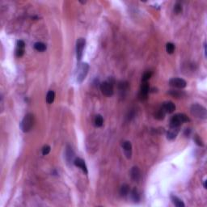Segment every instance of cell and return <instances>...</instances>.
Returning <instances> with one entry per match:
<instances>
[{
    "label": "cell",
    "instance_id": "obj_1",
    "mask_svg": "<svg viewBox=\"0 0 207 207\" xmlns=\"http://www.w3.org/2000/svg\"><path fill=\"white\" fill-rule=\"evenodd\" d=\"M89 70V65L87 63H81L77 68L76 70V74H75V78H76V81L78 83H81L85 79V78L87 75Z\"/></svg>",
    "mask_w": 207,
    "mask_h": 207
},
{
    "label": "cell",
    "instance_id": "obj_2",
    "mask_svg": "<svg viewBox=\"0 0 207 207\" xmlns=\"http://www.w3.org/2000/svg\"><path fill=\"white\" fill-rule=\"evenodd\" d=\"M114 79L113 78H109V80L103 82L100 84V90L103 95H105V96H112L113 95V84Z\"/></svg>",
    "mask_w": 207,
    "mask_h": 207
},
{
    "label": "cell",
    "instance_id": "obj_3",
    "mask_svg": "<svg viewBox=\"0 0 207 207\" xmlns=\"http://www.w3.org/2000/svg\"><path fill=\"white\" fill-rule=\"evenodd\" d=\"M189 121V118L184 113H177L174 115L170 120V127L171 128H178L181 124Z\"/></svg>",
    "mask_w": 207,
    "mask_h": 207
},
{
    "label": "cell",
    "instance_id": "obj_4",
    "mask_svg": "<svg viewBox=\"0 0 207 207\" xmlns=\"http://www.w3.org/2000/svg\"><path fill=\"white\" fill-rule=\"evenodd\" d=\"M190 112L193 116L200 119H206L207 117L206 109L198 104H194L191 106Z\"/></svg>",
    "mask_w": 207,
    "mask_h": 207
},
{
    "label": "cell",
    "instance_id": "obj_5",
    "mask_svg": "<svg viewBox=\"0 0 207 207\" xmlns=\"http://www.w3.org/2000/svg\"><path fill=\"white\" fill-rule=\"evenodd\" d=\"M33 124H34V116H33V114H26L23 117L22 122H21V129L23 130V132L27 133L28 131H30L32 128V126H33Z\"/></svg>",
    "mask_w": 207,
    "mask_h": 207
},
{
    "label": "cell",
    "instance_id": "obj_6",
    "mask_svg": "<svg viewBox=\"0 0 207 207\" xmlns=\"http://www.w3.org/2000/svg\"><path fill=\"white\" fill-rule=\"evenodd\" d=\"M86 45V41L84 38H78L76 41V57L78 61H80L83 56V51Z\"/></svg>",
    "mask_w": 207,
    "mask_h": 207
},
{
    "label": "cell",
    "instance_id": "obj_7",
    "mask_svg": "<svg viewBox=\"0 0 207 207\" xmlns=\"http://www.w3.org/2000/svg\"><path fill=\"white\" fill-rule=\"evenodd\" d=\"M169 85L171 87H173L175 88H179V89H182L184 88L186 85H187V83L186 81L183 79V78H171L169 80Z\"/></svg>",
    "mask_w": 207,
    "mask_h": 207
},
{
    "label": "cell",
    "instance_id": "obj_8",
    "mask_svg": "<svg viewBox=\"0 0 207 207\" xmlns=\"http://www.w3.org/2000/svg\"><path fill=\"white\" fill-rule=\"evenodd\" d=\"M149 91H150V87H149L148 82H142L141 86L140 92H139V97L141 100H144L147 98Z\"/></svg>",
    "mask_w": 207,
    "mask_h": 207
},
{
    "label": "cell",
    "instance_id": "obj_9",
    "mask_svg": "<svg viewBox=\"0 0 207 207\" xmlns=\"http://www.w3.org/2000/svg\"><path fill=\"white\" fill-rule=\"evenodd\" d=\"M162 109L166 113H172L176 110V105L172 101H166L162 104Z\"/></svg>",
    "mask_w": 207,
    "mask_h": 207
},
{
    "label": "cell",
    "instance_id": "obj_10",
    "mask_svg": "<svg viewBox=\"0 0 207 207\" xmlns=\"http://www.w3.org/2000/svg\"><path fill=\"white\" fill-rule=\"evenodd\" d=\"M122 148L127 159H130L132 155V144L129 141H125L122 143Z\"/></svg>",
    "mask_w": 207,
    "mask_h": 207
},
{
    "label": "cell",
    "instance_id": "obj_11",
    "mask_svg": "<svg viewBox=\"0 0 207 207\" xmlns=\"http://www.w3.org/2000/svg\"><path fill=\"white\" fill-rule=\"evenodd\" d=\"M74 164L76 167L80 168L85 174H87V173H88L87 168V165L86 164H85V161L83 160V159H81V158H76L74 161Z\"/></svg>",
    "mask_w": 207,
    "mask_h": 207
},
{
    "label": "cell",
    "instance_id": "obj_12",
    "mask_svg": "<svg viewBox=\"0 0 207 207\" xmlns=\"http://www.w3.org/2000/svg\"><path fill=\"white\" fill-rule=\"evenodd\" d=\"M65 157H66V160H67V163H69V164L71 163V162L74 163V160H75V159H74V152L70 146H67V149H66V155H65Z\"/></svg>",
    "mask_w": 207,
    "mask_h": 207
},
{
    "label": "cell",
    "instance_id": "obj_13",
    "mask_svg": "<svg viewBox=\"0 0 207 207\" xmlns=\"http://www.w3.org/2000/svg\"><path fill=\"white\" fill-rule=\"evenodd\" d=\"M130 176L133 181H138L141 179V171L138 167H133L130 171Z\"/></svg>",
    "mask_w": 207,
    "mask_h": 207
},
{
    "label": "cell",
    "instance_id": "obj_14",
    "mask_svg": "<svg viewBox=\"0 0 207 207\" xmlns=\"http://www.w3.org/2000/svg\"><path fill=\"white\" fill-rule=\"evenodd\" d=\"M179 132H180L179 127L178 128H171L167 133V138L168 140H174Z\"/></svg>",
    "mask_w": 207,
    "mask_h": 207
},
{
    "label": "cell",
    "instance_id": "obj_15",
    "mask_svg": "<svg viewBox=\"0 0 207 207\" xmlns=\"http://www.w3.org/2000/svg\"><path fill=\"white\" fill-rule=\"evenodd\" d=\"M171 200H172V203L174 204L177 207H184L185 205L183 202V201L181 199H180L178 197H176L175 195H172L171 196Z\"/></svg>",
    "mask_w": 207,
    "mask_h": 207
},
{
    "label": "cell",
    "instance_id": "obj_16",
    "mask_svg": "<svg viewBox=\"0 0 207 207\" xmlns=\"http://www.w3.org/2000/svg\"><path fill=\"white\" fill-rule=\"evenodd\" d=\"M169 95H171L172 96L176 98H182L185 96V93L182 91L179 90H169L168 92Z\"/></svg>",
    "mask_w": 207,
    "mask_h": 207
},
{
    "label": "cell",
    "instance_id": "obj_17",
    "mask_svg": "<svg viewBox=\"0 0 207 207\" xmlns=\"http://www.w3.org/2000/svg\"><path fill=\"white\" fill-rule=\"evenodd\" d=\"M117 87L121 92H125L129 88V83L126 81H120L117 84Z\"/></svg>",
    "mask_w": 207,
    "mask_h": 207
},
{
    "label": "cell",
    "instance_id": "obj_18",
    "mask_svg": "<svg viewBox=\"0 0 207 207\" xmlns=\"http://www.w3.org/2000/svg\"><path fill=\"white\" fill-rule=\"evenodd\" d=\"M130 197L134 202H138L140 201V195L136 188H133V190L130 192Z\"/></svg>",
    "mask_w": 207,
    "mask_h": 207
},
{
    "label": "cell",
    "instance_id": "obj_19",
    "mask_svg": "<svg viewBox=\"0 0 207 207\" xmlns=\"http://www.w3.org/2000/svg\"><path fill=\"white\" fill-rule=\"evenodd\" d=\"M55 99V92L54 91H49L46 95V102L48 104H52L54 101Z\"/></svg>",
    "mask_w": 207,
    "mask_h": 207
},
{
    "label": "cell",
    "instance_id": "obj_20",
    "mask_svg": "<svg viewBox=\"0 0 207 207\" xmlns=\"http://www.w3.org/2000/svg\"><path fill=\"white\" fill-rule=\"evenodd\" d=\"M129 186L128 184H123L122 186L121 187V189H120V194H121V197H125L129 194Z\"/></svg>",
    "mask_w": 207,
    "mask_h": 207
},
{
    "label": "cell",
    "instance_id": "obj_21",
    "mask_svg": "<svg viewBox=\"0 0 207 207\" xmlns=\"http://www.w3.org/2000/svg\"><path fill=\"white\" fill-rule=\"evenodd\" d=\"M34 48L36 50L39 51V52H44L46 50V45L42 43V42H36L34 44Z\"/></svg>",
    "mask_w": 207,
    "mask_h": 207
},
{
    "label": "cell",
    "instance_id": "obj_22",
    "mask_svg": "<svg viewBox=\"0 0 207 207\" xmlns=\"http://www.w3.org/2000/svg\"><path fill=\"white\" fill-rule=\"evenodd\" d=\"M165 115H166V113L164 112V110L163 109L162 107H161L160 109L157 111L156 113L155 114V117L156 119H158V120L161 121V120H164V117H165Z\"/></svg>",
    "mask_w": 207,
    "mask_h": 207
},
{
    "label": "cell",
    "instance_id": "obj_23",
    "mask_svg": "<svg viewBox=\"0 0 207 207\" xmlns=\"http://www.w3.org/2000/svg\"><path fill=\"white\" fill-rule=\"evenodd\" d=\"M103 123H104V119H103V117L101 115L98 114L96 116V118H95V125L96 127H101L103 125Z\"/></svg>",
    "mask_w": 207,
    "mask_h": 207
},
{
    "label": "cell",
    "instance_id": "obj_24",
    "mask_svg": "<svg viewBox=\"0 0 207 207\" xmlns=\"http://www.w3.org/2000/svg\"><path fill=\"white\" fill-rule=\"evenodd\" d=\"M166 51H167V53L169 54H173L174 51H175V45H174V44L171 43V42L167 43V45H166Z\"/></svg>",
    "mask_w": 207,
    "mask_h": 207
},
{
    "label": "cell",
    "instance_id": "obj_25",
    "mask_svg": "<svg viewBox=\"0 0 207 207\" xmlns=\"http://www.w3.org/2000/svg\"><path fill=\"white\" fill-rule=\"evenodd\" d=\"M182 10H183L182 5L179 3H176L175 4V6H174V12H175L176 14H180V13L182 12Z\"/></svg>",
    "mask_w": 207,
    "mask_h": 207
},
{
    "label": "cell",
    "instance_id": "obj_26",
    "mask_svg": "<svg viewBox=\"0 0 207 207\" xmlns=\"http://www.w3.org/2000/svg\"><path fill=\"white\" fill-rule=\"evenodd\" d=\"M151 75H152V73H151V71L146 72V73L142 75V82H148L149 79L151 78Z\"/></svg>",
    "mask_w": 207,
    "mask_h": 207
},
{
    "label": "cell",
    "instance_id": "obj_27",
    "mask_svg": "<svg viewBox=\"0 0 207 207\" xmlns=\"http://www.w3.org/2000/svg\"><path fill=\"white\" fill-rule=\"evenodd\" d=\"M50 150H51V147L49 146V145L45 146L43 148H42V155H48L49 153L50 152Z\"/></svg>",
    "mask_w": 207,
    "mask_h": 207
},
{
    "label": "cell",
    "instance_id": "obj_28",
    "mask_svg": "<svg viewBox=\"0 0 207 207\" xmlns=\"http://www.w3.org/2000/svg\"><path fill=\"white\" fill-rule=\"evenodd\" d=\"M24 54V49H21V48H17L16 47V55L17 57H22Z\"/></svg>",
    "mask_w": 207,
    "mask_h": 207
},
{
    "label": "cell",
    "instance_id": "obj_29",
    "mask_svg": "<svg viewBox=\"0 0 207 207\" xmlns=\"http://www.w3.org/2000/svg\"><path fill=\"white\" fill-rule=\"evenodd\" d=\"M194 141H195V142L197 143V145H198L199 146H204L202 141H201V139L200 138V137L198 136V135H196L195 137H194Z\"/></svg>",
    "mask_w": 207,
    "mask_h": 207
},
{
    "label": "cell",
    "instance_id": "obj_30",
    "mask_svg": "<svg viewBox=\"0 0 207 207\" xmlns=\"http://www.w3.org/2000/svg\"><path fill=\"white\" fill-rule=\"evenodd\" d=\"M17 48H21V49H24L25 47V43L23 41H17Z\"/></svg>",
    "mask_w": 207,
    "mask_h": 207
},
{
    "label": "cell",
    "instance_id": "obj_31",
    "mask_svg": "<svg viewBox=\"0 0 207 207\" xmlns=\"http://www.w3.org/2000/svg\"><path fill=\"white\" fill-rule=\"evenodd\" d=\"M190 133H191V129H185V131H184V135H185V136H188V135L190 134Z\"/></svg>",
    "mask_w": 207,
    "mask_h": 207
},
{
    "label": "cell",
    "instance_id": "obj_32",
    "mask_svg": "<svg viewBox=\"0 0 207 207\" xmlns=\"http://www.w3.org/2000/svg\"><path fill=\"white\" fill-rule=\"evenodd\" d=\"M204 188H206V180H205V181H204Z\"/></svg>",
    "mask_w": 207,
    "mask_h": 207
}]
</instances>
